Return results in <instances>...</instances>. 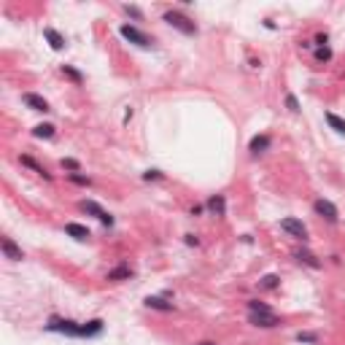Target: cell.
<instances>
[{"instance_id": "6da1fadb", "label": "cell", "mask_w": 345, "mask_h": 345, "mask_svg": "<svg viewBox=\"0 0 345 345\" xmlns=\"http://www.w3.org/2000/svg\"><path fill=\"white\" fill-rule=\"evenodd\" d=\"M49 332H59V334H68V337H84V324H76L71 318H57L52 316L46 324Z\"/></svg>"}, {"instance_id": "7a4b0ae2", "label": "cell", "mask_w": 345, "mask_h": 345, "mask_svg": "<svg viewBox=\"0 0 345 345\" xmlns=\"http://www.w3.org/2000/svg\"><path fill=\"white\" fill-rule=\"evenodd\" d=\"M162 19H164V22L170 24V27L181 30L183 36H197V24H194V22H192V19H189V17H183L181 11H167V14H164V17H162Z\"/></svg>"}, {"instance_id": "3957f363", "label": "cell", "mask_w": 345, "mask_h": 345, "mask_svg": "<svg viewBox=\"0 0 345 345\" xmlns=\"http://www.w3.org/2000/svg\"><path fill=\"white\" fill-rule=\"evenodd\" d=\"M119 33H122V38H127L129 43H135V46H141V49L151 46V38H148L146 33H141L135 24H122V27H119Z\"/></svg>"}, {"instance_id": "277c9868", "label": "cell", "mask_w": 345, "mask_h": 345, "mask_svg": "<svg viewBox=\"0 0 345 345\" xmlns=\"http://www.w3.org/2000/svg\"><path fill=\"white\" fill-rule=\"evenodd\" d=\"M281 229H283V232H289L291 237L302 240V243L308 240V227H305V224L299 221V218H291V216L283 218V221H281Z\"/></svg>"}, {"instance_id": "5b68a950", "label": "cell", "mask_w": 345, "mask_h": 345, "mask_svg": "<svg viewBox=\"0 0 345 345\" xmlns=\"http://www.w3.org/2000/svg\"><path fill=\"white\" fill-rule=\"evenodd\" d=\"M248 321L259 329H275L281 327V318L275 316V313H248Z\"/></svg>"}, {"instance_id": "8992f818", "label": "cell", "mask_w": 345, "mask_h": 345, "mask_svg": "<svg viewBox=\"0 0 345 345\" xmlns=\"http://www.w3.org/2000/svg\"><path fill=\"white\" fill-rule=\"evenodd\" d=\"M81 211H84V213H92V216L100 218L106 227H113V216H111L108 211H103V208H100L94 200H84V202H81Z\"/></svg>"}, {"instance_id": "52a82bcc", "label": "cell", "mask_w": 345, "mask_h": 345, "mask_svg": "<svg viewBox=\"0 0 345 345\" xmlns=\"http://www.w3.org/2000/svg\"><path fill=\"white\" fill-rule=\"evenodd\" d=\"M313 208H316V213L318 216H324L329 224H337V218H340V213H337V208H334L329 200H324V197H318L316 202H313Z\"/></svg>"}, {"instance_id": "ba28073f", "label": "cell", "mask_w": 345, "mask_h": 345, "mask_svg": "<svg viewBox=\"0 0 345 345\" xmlns=\"http://www.w3.org/2000/svg\"><path fill=\"white\" fill-rule=\"evenodd\" d=\"M0 251H3V256H6V259H11V262H22V259H24L22 248H19L11 237H3V240H0Z\"/></svg>"}, {"instance_id": "9c48e42d", "label": "cell", "mask_w": 345, "mask_h": 345, "mask_svg": "<svg viewBox=\"0 0 345 345\" xmlns=\"http://www.w3.org/2000/svg\"><path fill=\"white\" fill-rule=\"evenodd\" d=\"M22 100H24V106L27 108H33V111H52V108H49V103L46 100L41 97V94H33V92H27V94H22Z\"/></svg>"}, {"instance_id": "30bf717a", "label": "cell", "mask_w": 345, "mask_h": 345, "mask_svg": "<svg viewBox=\"0 0 345 345\" xmlns=\"http://www.w3.org/2000/svg\"><path fill=\"white\" fill-rule=\"evenodd\" d=\"M208 211H211L213 216H227V200H224V194H213V197L208 200Z\"/></svg>"}, {"instance_id": "8fae6325", "label": "cell", "mask_w": 345, "mask_h": 345, "mask_svg": "<svg viewBox=\"0 0 345 345\" xmlns=\"http://www.w3.org/2000/svg\"><path fill=\"white\" fill-rule=\"evenodd\" d=\"M43 38L49 41V46H52L54 52H62V49H65V38L59 36L54 27H46V30H43Z\"/></svg>"}, {"instance_id": "7c38bea8", "label": "cell", "mask_w": 345, "mask_h": 345, "mask_svg": "<svg viewBox=\"0 0 345 345\" xmlns=\"http://www.w3.org/2000/svg\"><path fill=\"white\" fill-rule=\"evenodd\" d=\"M65 232L71 235V237H76V240H89V237H92V232H89L84 224H76V221L65 224Z\"/></svg>"}, {"instance_id": "4fadbf2b", "label": "cell", "mask_w": 345, "mask_h": 345, "mask_svg": "<svg viewBox=\"0 0 345 345\" xmlns=\"http://www.w3.org/2000/svg\"><path fill=\"white\" fill-rule=\"evenodd\" d=\"M146 308H154V310H162V313H173L176 305L167 302L164 297H146Z\"/></svg>"}, {"instance_id": "5bb4252c", "label": "cell", "mask_w": 345, "mask_h": 345, "mask_svg": "<svg viewBox=\"0 0 345 345\" xmlns=\"http://www.w3.org/2000/svg\"><path fill=\"white\" fill-rule=\"evenodd\" d=\"M270 135H256V138H251V143H248V151L251 154H262V151H267L270 148Z\"/></svg>"}, {"instance_id": "9a60e30c", "label": "cell", "mask_w": 345, "mask_h": 345, "mask_svg": "<svg viewBox=\"0 0 345 345\" xmlns=\"http://www.w3.org/2000/svg\"><path fill=\"white\" fill-rule=\"evenodd\" d=\"M294 259H297V262H302V264H308V267H313V270L321 267V262H318V259L313 256L310 251H305V248H297V251H294Z\"/></svg>"}, {"instance_id": "2e32d148", "label": "cell", "mask_w": 345, "mask_h": 345, "mask_svg": "<svg viewBox=\"0 0 345 345\" xmlns=\"http://www.w3.org/2000/svg\"><path fill=\"white\" fill-rule=\"evenodd\" d=\"M19 162H22L24 167H30V170H33V173H38V176H43V178H46V181H52V176H49V173H46V167H41V164H38V162H36V159H33V157H27V154H24V157H19Z\"/></svg>"}, {"instance_id": "e0dca14e", "label": "cell", "mask_w": 345, "mask_h": 345, "mask_svg": "<svg viewBox=\"0 0 345 345\" xmlns=\"http://www.w3.org/2000/svg\"><path fill=\"white\" fill-rule=\"evenodd\" d=\"M129 278H132V270H129L127 264H122V267L108 272V281H129Z\"/></svg>"}, {"instance_id": "ac0fdd59", "label": "cell", "mask_w": 345, "mask_h": 345, "mask_svg": "<svg viewBox=\"0 0 345 345\" xmlns=\"http://www.w3.org/2000/svg\"><path fill=\"white\" fill-rule=\"evenodd\" d=\"M327 122H329V127H332L334 132L345 135V119H340L337 113H332V111H329V113H327Z\"/></svg>"}, {"instance_id": "d6986e66", "label": "cell", "mask_w": 345, "mask_h": 345, "mask_svg": "<svg viewBox=\"0 0 345 345\" xmlns=\"http://www.w3.org/2000/svg\"><path fill=\"white\" fill-rule=\"evenodd\" d=\"M62 76H68L73 84H84V76L73 68V65H62Z\"/></svg>"}, {"instance_id": "ffe728a7", "label": "cell", "mask_w": 345, "mask_h": 345, "mask_svg": "<svg viewBox=\"0 0 345 345\" xmlns=\"http://www.w3.org/2000/svg\"><path fill=\"white\" fill-rule=\"evenodd\" d=\"M248 313H272V308L259 302V299H248Z\"/></svg>"}, {"instance_id": "44dd1931", "label": "cell", "mask_w": 345, "mask_h": 345, "mask_svg": "<svg viewBox=\"0 0 345 345\" xmlns=\"http://www.w3.org/2000/svg\"><path fill=\"white\" fill-rule=\"evenodd\" d=\"M33 135H36V138H54V124H38V127L33 129Z\"/></svg>"}, {"instance_id": "7402d4cb", "label": "cell", "mask_w": 345, "mask_h": 345, "mask_svg": "<svg viewBox=\"0 0 345 345\" xmlns=\"http://www.w3.org/2000/svg\"><path fill=\"white\" fill-rule=\"evenodd\" d=\"M278 283H281L278 275H264L262 278V289H278Z\"/></svg>"}, {"instance_id": "603a6c76", "label": "cell", "mask_w": 345, "mask_h": 345, "mask_svg": "<svg viewBox=\"0 0 345 345\" xmlns=\"http://www.w3.org/2000/svg\"><path fill=\"white\" fill-rule=\"evenodd\" d=\"M68 178H71V181L76 183V186H89V183H92L87 176H81V173H68Z\"/></svg>"}, {"instance_id": "cb8c5ba5", "label": "cell", "mask_w": 345, "mask_h": 345, "mask_svg": "<svg viewBox=\"0 0 345 345\" xmlns=\"http://www.w3.org/2000/svg\"><path fill=\"white\" fill-rule=\"evenodd\" d=\"M62 170H71V173H78V170H81V164L76 162V159H62Z\"/></svg>"}, {"instance_id": "d4e9b609", "label": "cell", "mask_w": 345, "mask_h": 345, "mask_svg": "<svg viewBox=\"0 0 345 345\" xmlns=\"http://www.w3.org/2000/svg\"><path fill=\"white\" fill-rule=\"evenodd\" d=\"M316 59H318V62H329V59H332V49H329V46L318 49V52H316Z\"/></svg>"}, {"instance_id": "484cf974", "label": "cell", "mask_w": 345, "mask_h": 345, "mask_svg": "<svg viewBox=\"0 0 345 345\" xmlns=\"http://www.w3.org/2000/svg\"><path fill=\"white\" fill-rule=\"evenodd\" d=\"M162 178V170H146L143 173V181H159Z\"/></svg>"}, {"instance_id": "4316f807", "label": "cell", "mask_w": 345, "mask_h": 345, "mask_svg": "<svg viewBox=\"0 0 345 345\" xmlns=\"http://www.w3.org/2000/svg\"><path fill=\"white\" fill-rule=\"evenodd\" d=\"M286 108H289L291 113L299 111V103H297V97H294V94H286Z\"/></svg>"}, {"instance_id": "83f0119b", "label": "cell", "mask_w": 345, "mask_h": 345, "mask_svg": "<svg viewBox=\"0 0 345 345\" xmlns=\"http://www.w3.org/2000/svg\"><path fill=\"white\" fill-rule=\"evenodd\" d=\"M124 11H127V14H129V17H132V19H138V22H141V19H143V14H141V8H135V6H124Z\"/></svg>"}, {"instance_id": "f1b7e54d", "label": "cell", "mask_w": 345, "mask_h": 345, "mask_svg": "<svg viewBox=\"0 0 345 345\" xmlns=\"http://www.w3.org/2000/svg\"><path fill=\"white\" fill-rule=\"evenodd\" d=\"M299 343H318L316 334H299Z\"/></svg>"}, {"instance_id": "f546056e", "label": "cell", "mask_w": 345, "mask_h": 345, "mask_svg": "<svg viewBox=\"0 0 345 345\" xmlns=\"http://www.w3.org/2000/svg\"><path fill=\"white\" fill-rule=\"evenodd\" d=\"M316 43H318V46L324 49V46H327V43H329V36H327V33H321V36L316 38Z\"/></svg>"}, {"instance_id": "4dcf8cb0", "label": "cell", "mask_w": 345, "mask_h": 345, "mask_svg": "<svg viewBox=\"0 0 345 345\" xmlns=\"http://www.w3.org/2000/svg\"><path fill=\"white\" fill-rule=\"evenodd\" d=\"M186 246H197V237H194V235H186Z\"/></svg>"}, {"instance_id": "1f68e13d", "label": "cell", "mask_w": 345, "mask_h": 345, "mask_svg": "<svg viewBox=\"0 0 345 345\" xmlns=\"http://www.w3.org/2000/svg\"><path fill=\"white\" fill-rule=\"evenodd\" d=\"M200 345H216V343H200Z\"/></svg>"}]
</instances>
